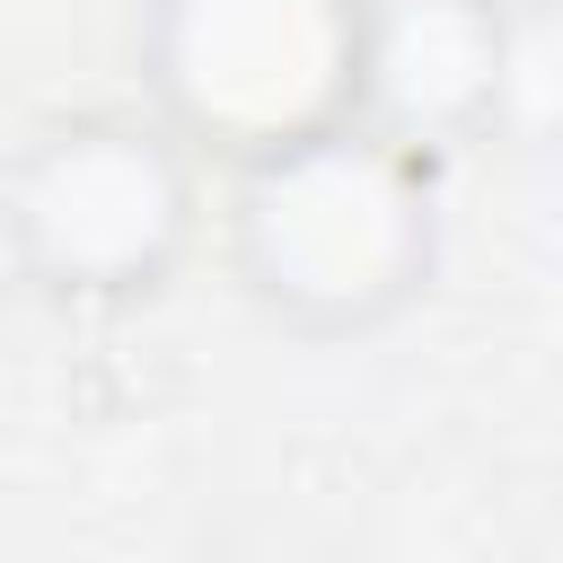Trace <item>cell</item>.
<instances>
[{"instance_id": "3957f363", "label": "cell", "mask_w": 563, "mask_h": 563, "mask_svg": "<svg viewBox=\"0 0 563 563\" xmlns=\"http://www.w3.org/2000/svg\"><path fill=\"white\" fill-rule=\"evenodd\" d=\"M378 0H141V106L211 167H255L369 114Z\"/></svg>"}, {"instance_id": "5b68a950", "label": "cell", "mask_w": 563, "mask_h": 563, "mask_svg": "<svg viewBox=\"0 0 563 563\" xmlns=\"http://www.w3.org/2000/svg\"><path fill=\"white\" fill-rule=\"evenodd\" d=\"M493 150L537 158V167L563 158V0H510V53H501Z\"/></svg>"}, {"instance_id": "6da1fadb", "label": "cell", "mask_w": 563, "mask_h": 563, "mask_svg": "<svg viewBox=\"0 0 563 563\" xmlns=\"http://www.w3.org/2000/svg\"><path fill=\"white\" fill-rule=\"evenodd\" d=\"M220 255L255 317H273L299 343L387 334L440 273L431 158L369 123L255 158L229 176Z\"/></svg>"}, {"instance_id": "7a4b0ae2", "label": "cell", "mask_w": 563, "mask_h": 563, "mask_svg": "<svg viewBox=\"0 0 563 563\" xmlns=\"http://www.w3.org/2000/svg\"><path fill=\"white\" fill-rule=\"evenodd\" d=\"M9 273L53 308H141L202 238V158L150 106H53L9 150Z\"/></svg>"}, {"instance_id": "277c9868", "label": "cell", "mask_w": 563, "mask_h": 563, "mask_svg": "<svg viewBox=\"0 0 563 563\" xmlns=\"http://www.w3.org/2000/svg\"><path fill=\"white\" fill-rule=\"evenodd\" d=\"M501 53H510V0H378L361 123L431 167L449 150H493Z\"/></svg>"}]
</instances>
